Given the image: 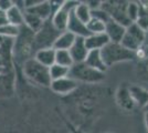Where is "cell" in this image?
Masks as SVG:
<instances>
[{
    "label": "cell",
    "instance_id": "obj_10",
    "mask_svg": "<svg viewBox=\"0 0 148 133\" xmlns=\"http://www.w3.org/2000/svg\"><path fill=\"white\" fill-rule=\"evenodd\" d=\"M77 85H79V83L75 80H73L70 76H66V78H63L60 80L52 81L50 89L59 95H69L77 89Z\"/></svg>",
    "mask_w": 148,
    "mask_h": 133
},
{
    "label": "cell",
    "instance_id": "obj_37",
    "mask_svg": "<svg viewBox=\"0 0 148 133\" xmlns=\"http://www.w3.org/2000/svg\"><path fill=\"white\" fill-rule=\"evenodd\" d=\"M106 133H114V132H106Z\"/></svg>",
    "mask_w": 148,
    "mask_h": 133
},
{
    "label": "cell",
    "instance_id": "obj_24",
    "mask_svg": "<svg viewBox=\"0 0 148 133\" xmlns=\"http://www.w3.org/2000/svg\"><path fill=\"white\" fill-rule=\"evenodd\" d=\"M49 70H50V76H51V80L52 81L66 78V76H69V73H70V68L62 67V65H59V64L56 63L53 64L52 67H50Z\"/></svg>",
    "mask_w": 148,
    "mask_h": 133
},
{
    "label": "cell",
    "instance_id": "obj_40",
    "mask_svg": "<svg viewBox=\"0 0 148 133\" xmlns=\"http://www.w3.org/2000/svg\"><path fill=\"white\" fill-rule=\"evenodd\" d=\"M147 89H148V88H147Z\"/></svg>",
    "mask_w": 148,
    "mask_h": 133
},
{
    "label": "cell",
    "instance_id": "obj_34",
    "mask_svg": "<svg viewBox=\"0 0 148 133\" xmlns=\"http://www.w3.org/2000/svg\"><path fill=\"white\" fill-rule=\"evenodd\" d=\"M7 71L5 69H3V68H2V67H0V74H3V73H6Z\"/></svg>",
    "mask_w": 148,
    "mask_h": 133
},
{
    "label": "cell",
    "instance_id": "obj_29",
    "mask_svg": "<svg viewBox=\"0 0 148 133\" xmlns=\"http://www.w3.org/2000/svg\"><path fill=\"white\" fill-rule=\"evenodd\" d=\"M136 56H137V60L148 58V32L146 33V37H145V40H144V43L142 44L140 49L136 52Z\"/></svg>",
    "mask_w": 148,
    "mask_h": 133
},
{
    "label": "cell",
    "instance_id": "obj_19",
    "mask_svg": "<svg viewBox=\"0 0 148 133\" xmlns=\"http://www.w3.org/2000/svg\"><path fill=\"white\" fill-rule=\"evenodd\" d=\"M135 74L137 80L142 84H147L145 88H148V58L136 60Z\"/></svg>",
    "mask_w": 148,
    "mask_h": 133
},
{
    "label": "cell",
    "instance_id": "obj_31",
    "mask_svg": "<svg viewBox=\"0 0 148 133\" xmlns=\"http://www.w3.org/2000/svg\"><path fill=\"white\" fill-rule=\"evenodd\" d=\"M14 5L13 1H10V0H0V10L7 12L9 9H11Z\"/></svg>",
    "mask_w": 148,
    "mask_h": 133
},
{
    "label": "cell",
    "instance_id": "obj_17",
    "mask_svg": "<svg viewBox=\"0 0 148 133\" xmlns=\"http://www.w3.org/2000/svg\"><path fill=\"white\" fill-rule=\"evenodd\" d=\"M56 50L53 48H49V49H42V50H38L34 53V59L37 60L39 63L42 65L50 68L53 64H56Z\"/></svg>",
    "mask_w": 148,
    "mask_h": 133
},
{
    "label": "cell",
    "instance_id": "obj_14",
    "mask_svg": "<svg viewBox=\"0 0 148 133\" xmlns=\"http://www.w3.org/2000/svg\"><path fill=\"white\" fill-rule=\"evenodd\" d=\"M110 39L106 33H97V34H90L85 38V44L88 51H101L104 47L110 43Z\"/></svg>",
    "mask_w": 148,
    "mask_h": 133
},
{
    "label": "cell",
    "instance_id": "obj_32",
    "mask_svg": "<svg viewBox=\"0 0 148 133\" xmlns=\"http://www.w3.org/2000/svg\"><path fill=\"white\" fill-rule=\"evenodd\" d=\"M7 23H9V22H8V20H7L6 12L2 11V10H0V27L7 25Z\"/></svg>",
    "mask_w": 148,
    "mask_h": 133
},
{
    "label": "cell",
    "instance_id": "obj_6",
    "mask_svg": "<svg viewBox=\"0 0 148 133\" xmlns=\"http://www.w3.org/2000/svg\"><path fill=\"white\" fill-rule=\"evenodd\" d=\"M127 6L128 1H102L101 8L110 14L111 19L127 28L134 23L127 16Z\"/></svg>",
    "mask_w": 148,
    "mask_h": 133
},
{
    "label": "cell",
    "instance_id": "obj_23",
    "mask_svg": "<svg viewBox=\"0 0 148 133\" xmlns=\"http://www.w3.org/2000/svg\"><path fill=\"white\" fill-rule=\"evenodd\" d=\"M56 63L62 67L71 68L74 64V61L69 50H56Z\"/></svg>",
    "mask_w": 148,
    "mask_h": 133
},
{
    "label": "cell",
    "instance_id": "obj_20",
    "mask_svg": "<svg viewBox=\"0 0 148 133\" xmlns=\"http://www.w3.org/2000/svg\"><path fill=\"white\" fill-rule=\"evenodd\" d=\"M23 10H21L18 6L13 5L11 9H9L6 12L7 14V20L9 23L17 27H22L25 25V14H23Z\"/></svg>",
    "mask_w": 148,
    "mask_h": 133
},
{
    "label": "cell",
    "instance_id": "obj_18",
    "mask_svg": "<svg viewBox=\"0 0 148 133\" xmlns=\"http://www.w3.org/2000/svg\"><path fill=\"white\" fill-rule=\"evenodd\" d=\"M75 39H76V36H74L72 32H61L53 44V49H56V50H70L71 47L73 45Z\"/></svg>",
    "mask_w": 148,
    "mask_h": 133
},
{
    "label": "cell",
    "instance_id": "obj_3",
    "mask_svg": "<svg viewBox=\"0 0 148 133\" xmlns=\"http://www.w3.org/2000/svg\"><path fill=\"white\" fill-rule=\"evenodd\" d=\"M101 53H102L103 60L105 64L107 65V68L116 63H121V62L137 60L136 52L126 49L124 45H122V43L110 42L101 50Z\"/></svg>",
    "mask_w": 148,
    "mask_h": 133
},
{
    "label": "cell",
    "instance_id": "obj_39",
    "mask_svg": "<svg viewBox=\"0 0 148 133\" xmlns=\"http://www.w3.org/2000/svg\"><path fill=\"white\" fill-rule=\"evenodd\" d=\"M0 76H1V74H0Z\"/></svg>",
    "mask_w": 148,
    "mask_h": 133
},
{
    "label": "cell",
    "instance_id": "obj_2",
    "mask_svg": "<svg viewBox=\"0 0 148 133\" xmlns=\"http://www.w3.org/2000/svg\"><path fill=\"white\" fill-rule=\"evenodd\" d=\"M23 76L34 84H38L43 88H50L51 85V76H50L49 68L39 63L34 58L27 60L22 64Z\"/></svg>",
    "mask_w": 148,
    "mask_h": 133
},
{
    "label": "cell",
    "instance_id": "obj_36",
    "mask_svg": "<svg viewBox=\"0 0 148 133\" xmlns=\"http://www.w3.org/2000/svg\"><path fill=\"white\" fill-rule=\"evenodd\" d=\"M74 133H82V132H80V131H75Z\"/></svg>",
    "mask_w": 148,
    "mask_h": 133
},
{
    "label": "cell",
    "instance_id": "obj_21",
    "mask_svg": "<svg viewBox=\"0 0 148 133\" xmlns=\"http://www.w3.org/2000/svg\"><path fill=\"white\" fill-rule=\"evenodd\" d=\"M73 12L76 16V18L85 25H87L92 19V10L86 5V2H81L80 1V3L74 9Z\"/></svg>",
    "mask_w": 148,
    "mask_h": 133
},
{
    "label": "cell",
    "instance_id": "obj_11",
    "mask_svg": "<svg viewBox=\"0 0 148 133\" xmlns=\"http://www.w3.org/2000/svg\"><path fill=\"white\" fill-rule=\"evenodd\" d=\"M69 51L71 53V57L73 59L74 63L84 62L87 54H88V52H90L88 49L86 48V44H85V38L76 37L73 45L71 47V49Z\"/></svg>",
    "mask_w": 148,
    "mask_h": 133
},
{
    "label": "cell",
    "instance_id": "obj_4",
    "mask_svg": "<svg viewBox=\"0 0 148 133\" xmlns=\"http://www.w3.org/2000/svg\"><path fill=\"white\" fill-rule=\"evenodd\" d=\"M69 76L75 80L77 83L82 82L88 83V84H95V83L102 82L104 80L105 73L93 69L84 62H81V63H74L70 68Z\"/></svg>",
    "mask_w": 148,
    "mask_h": 133
},
{
    "label": "cell",
    "instance_id": "obj_9",
    "mask_svg": "<svg viewBox=\"0 0 148 133\" xmlns=\"http://www.w3.org/2000/svg\"><path fill=\"white\" fill-rule=\"evenodd\" d=\"M116 102H117L118 107L125 112H132L137 108L135 101H134L133 96L130 94V85H126V84H122L117 89V91H116Z\"/></svg>",
    "mask_w": 148,
    "mask_h": 133
},
{
    "label": "cell",
    "instance_id": "obj_22",
    "mask_svg": "<svg viewBox=\"0 0 148 133\" xmlns=\"http://www.w3.org/2000/svg\"><path fill=\"white\" fill-rule=\"evenodd\" d=\"M23 14H25V25L30 29L31 31L34 32V33H37L42 28V25L45 22L41 18H39V17H37V16H34V14H32L30 12H28V11H25Z\"/></svg>",
    "mask_w": 148,
    "mask_h": 133
},
{
    "label": "cell",
    "instance_id": "obj_16",
    "mask_svg": "<svg viewBox=\"0 0 148 133\" xmlns=\"http://www.w3.org/2000/svg\"><path fill=\"white\" fill-rule=\"evenodd\" d=\"M84 63L87 64L88 67L93 68V69L97 70L99 72H103V73H105L106 70L108 69L107 65L105 64L104 60H103L101 51L99 50L90 51L88 54H87L86 59H85V61H84Z\"/></svg>",
    "mask_w": 148,
    "mask_h": 133
},
{
    "label": "cell",
    "instance_id": "obj_30",
    "mask_svg": "<svg viewBox=\"0 0 148 133\" xmlns=\"http://www.w3.org/2000/svg\"><path fill=\"white\" fill-rule=\"evenodd\" d=\"M135 23L142 29L143 31H145L146 33L148 32V16H139Z\"/></svg>",
    "mask_w": 148,
    "mask_h": 133
},
{
    "label": "cell",
    "instance_id": "obj_8",
    "mask_svg": "<svg viewBox=\"0 0 148 133\" xmlns=\"http://www.w3.org/2000/svg\"><path fill=\"white\" fill-rule=\"evenodd\" d=\"M145 37H146V32L143 31L142 29L134 22L126 28V32L124 34V38L121 43L126 49L137 52L140 49L142 44L144 43Z\"/></svg>",
    "mask_w": 148,
    "mask_h": 133
},
{
    "label": "cell",
    "instance_id": "obj_12",
    "mask_svg": "<svg viewBox=\"0 0 148 133\" xmlns=\"http://www.w3.org/2000/svg\"><path fill=\"white\" fill-rule=\"evenodd\" d=\"M126 32V27L122 25L116 21L111 19L107 23H106V29H105V33L108 37L111 42L114 43H121L124 38V34Z\"/></svg>",
    "mask_w": 148,
    "mask_h": 133
},
{
    "label": "cell",
    "instance_id": "obj_33",
    "mask_svg": "<svg viewBox=\"0 0 148 133\" xmlns=\"http://www.w3.org/2000/svg\"><path fill=\"white\" fill-rule=\"evenodd\" d=\"M145 124L148 130V112H145Z\"/></svg>",
    "mask_w": 148,
    "mask_h": 133
},
{
    "label": "cell",
    "instance_id": "obj_5",
    "mask_svg": "<svg viewBox=\"0 0 148 133\" xmlns=\"http://www.w3.org/2000/svg\"><path fill=\"white\" fill-rule=\"evenodd\" d=\"M61 32L58 31L54 25H52L51 19L47 20L42 25V28L34 33V50L37 52L38 50L42 49H49L53 48V44L56 42L58 37L60 36Z\"/></svg>",
    "mask_w": 148,
    "mask_h": 133
},
{
    "label": "cell",
    "instance_id": "obj_13",
    "mask_svg": "<svg viewBox=\"0 0 148 133\" xmlns=\"http://www.w3.org/2000/svg\"><path fill=\"white\" fill-rule=\"evenodd\" d=\"M66 31L72 32L74 36L76 37H81V38H87L91 33L87 29V25L83 23L81 20L76 18V16L74 12H71L70 14V19H69L68 30Z\"/></svg>",
    "mask_w": 148,
    "mask_h": 133
},
{
    "label": "cell",
    "instance_id": "obj_1",
    "mask_svg": "<svg viewBox=\"0 0 148 133\" xmlns=\"http://www.w3.org/2000/svg\"><path fill=\"white\" fill-rule=\"evenodd\" d=\"M34 32L23 25L13 42V62L22 67L27 60L34 57Z\"/></svg>",
    "mask_w": 148,
    "mask_h": 133
},
{
    "label": "cell",
    "instance_id": "obj_7",
    "mask_svg": "<svg viewBox=\"0 0 148 133\" xmlns=\"http://www.w3.org/2000/svg\"><path fill=\"white\" fill-rule=\"evenodd\" d=\"M79 3H80V1H73V0L63 1L61 8L51 18V22L58 31L64 32L68 30L70 14L71 12H73L74 9L77 7Z\"/></svg>",
    "mask_w": 148,
    "mask_h": 133
},
{
    "label": "cell",
    "instance_id": "obj_27",
    "mask_svg": "<svg viewBox=\"0 0 148 133\" xmlns=\"http://www.w3.org/2000/svg\"><path fill=\"white\" fill-rule=\"evenodd\" d=\"M127 16L132 22H136L139 16V6L138 1H128L127 6Z\"/></svg>",
    "mask_w": 148,
    "mask_h": 133
},
{
    "label": "cell",
    "instance_id": "obj_25",
    "mask_svg": "<svg viewBox=\"0 0 148 133\" xmlns=\"http://www.w3.org/2000/svg\"><path fill=\"white\" fill-rule=\"evenodd\" d=\"M20 32V27L13 25L11 23L0 27V38H7V39H16L18 37Z\"/></svg>",
    "mask_w": 148,
    "mask_h": 133
},
{
    "label": "cell",
    "instance_id": "obj_35",
    "mask_svg": "<svg viewBox=\"0 0 148 133\" xmlns=\"http://www.w3.org/2000/svg\"><path fill=\"white\" fill-rule=\"evenodd\" d=\"M143 110H144L145 112H148V103L146 104V105H145V107H144V109H143Z\"/></svg>",
    "mask_w": 148,
    "mask_h": 133
},
{
    "label": "cell",
    "instance_id": "obj_28",
    "mask_svg": "<svg viewBox=\"0 0 148 133\" xmlns=\"http://www.w3.org/2000/svg\"><path fill=\"white\" fill-rule=\"evenodd\" d=\"M92 18H95V19H97V20H101V21H103L104 23H107V22L111 20L110 14L106 12L105 10H103L102 8L96 9V10H93V11H92Z\"/></svg>",
    "mask_w": 148,
    "mask_h": 133
},
{
    "label": "cell",
    "instance_id": "obj_15",
    "mask_svg": "<svg viewBox=\"0 0 148 133\" xmlns=\"http://www.w3.org/2000/svg\"><path fill=\"white\" fill-rule=\"evenodd\" d=\"M130 91L137 108L144 109V107L148 103V89L144 85L132 84L130 85Z\"/></svg>",
    "mask_w": 148,
    "mask_h": 133
},
{
    "label": "cell",
    "instance_id": "obj_38",
    "mask_svg": "<svg viewBox=\"0 0 148 133\" xmlns=\"http://www.w3.org/2000/svg\"><path fill=\"white\" fill-rule=\"evenodd\" d=\"M0 40H1V39H0Z\"/></svg>",
    "mask_w": 148,
    "mask_h": 133
},
{
    "label": "cell",
    "instance_id": "obj_26",
    "mask_svg": "<svg viewBox=\"0 0 148 133\" xmlns=\"http://www.w3.org/2000/svg\"><path fill=\"white\" fill-rule=\"evenodd\" d=\"M87 29L91 34H97V33H105V29H106V23L103 21L97 20L95 18H92L91 21L87 23Z\"/></svg>",
    "mask_w": 148,
    "mask_h": 133
}]
</instances>
